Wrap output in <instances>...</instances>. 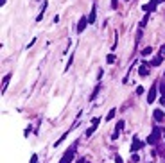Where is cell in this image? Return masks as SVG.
<instances>
[{
    "mask_svg": "<svg viewBox=\"0 0 165 163\" xmlns=\"http://www.w3.org/2000/svg\"><path fill=\"white\" fill-rule=\"evenodd\" d=\"M160 136H162V131H160L158 127H154V129H153V133L147 136V143H151V145L158 143V142H160Z\"/></svg>",
    "mask_w": 165,
    "mask_h": 163,
    "instance_id": "cell-1",
    "label": "cell"
},
{
    "mask_svg": "<svg viewBox=\"0 0 165 163\" xmlns=\"http://www.w3.org/2000/svg\"><path fill=\"white\" fill-rule=\"evenodd\" d=\"M74 156H76V152H74V147H70L67 152H65V156L61 158V161H59V163H72Z\"/></svg>",
    "mask_w": 165,
    "mask_h": 163,
    "instance_id": "cell-2",
    "label": "cell"
},
{
    "mask_svg": "<svg viewBox=\"0 0 165 163\" xmlns=\"http://www.w3.org/2000/svg\"><path fill=\"white\" fill-rule=\"evenodd\" d=\"M156 90H158V86L153 84L151 90H149V93H147V102H149V104H153V102L156 101Z\"/></svg>",
    "mask_w": 165,
    "mask_h": 163,
    "instance_id": "cell-3",
    "label": "cell"
},
{
    "mask_svg": "<svg viewBox=\"0 0 165 163\" xmlns=\"http://www.w3.org/2000/svg\"><path fill=\"white\" fill-rule=\"evenodd\" d=\"M88 23H90V22L86 20V16H82V18L79 20V23H77V32H79V34H81V32L86 29V25H88Z\"/></svg>",
    "mask_w": 165,
    "mask_h": 163,
    "instance_id": "cell-4",
    "label": "cell"
},
{
    "mask_svg": "<svg viewBox=\"0 0 165 163\" xmlns=\"http://www.w3.org/2000/svg\"><path fill=\"white\" fill-rule=\"evenodd\" d=\"M153 117H154V120H158V122H162V120L165 118V113H163L162 109H156V111L153 113Z\"/></svg>",
    "mask_w": 165,
    "mask_h": 163,
    "instance_id": "cell-5",
    "label": "cell"
},
{
    "mask_svg": "<svg viewBox=\"0 0 165 163\" xmlns=\"http://www.w3.org/2000/svg\"><path fill=\"white\" fill-rule=\"evenodd\" d=\"M142 145H144V143H142V142H140L138 138L135 136V138H133V145H131V151H138L140 147H142Z\"/></svg>",
    "mask_w": 165,
    "mask_h": 163,
    "instance_id": "cell-6",
    "label": "cell"
},
{
    "mask_svg": "<svg viewBox=\"0 0 165 163\" xmlns=\"http://www.w3.org/2000/svg\"><path fill=\"white\" fill-rule=\"evenodd\" d=\"M138 74H140V75H142V77H145L147 74H149V70H147V65H145V63L142 65V67H140V70H138Z\"/></svg>",
    "mask_w": 165,
    "mask_h": 163,
    "instance_id": "cell-7",
    "label": "cell"
},
{
    "mask_svg": "<svg viewBox=\"0 0 165 163\" xmlns=\"http://www.w3.org/2000/svg\"><path fill=\"white\" fill-rule=\"evenodd\" d=\"M156 4H158V0H151V2H149V5H145V7H147V13L154 11V9H156Z\"/></svg>",
    "mask_w": 165,
    "mask_h": 163,
    "instance_id": "cell-8",
    "label": "cell"
},
{
    "mask_svg": "<svg viewBox=\"0 0 165 163\" xmlns=\"http://www.w3.org/2000/svg\"><path fill=\"white\" fill-rule=\"evenodd\" d=\"M162 61H163V56L160 54V56H156V58H154V59L151 61V65H153V67H158V65H160Z\"/></svg>",
    "mask_w": 165,
    "mask_h": 163,
    "instance_id": "cell-9",
    "label": "cell"
},
{
    "mask_svg": "<svg viewBox=\"0 0 165 163\" xmlns=\"http://www.w3.org/2000/svg\"><path fill=\"white\" fill-rule=\"evenodd\" d=\"M9 81H11V75H9V74H7V75L4 77V81H2V90H4V92H5V88H7V84H9Z\"/></svg>",
    "mask_w": 165,
    "mask_h": 163,
    "instance_id": "cell-10",
    "label": "cell"
},
{
    "mask_svg": "<svg viewBox=\"0 0 165 163\" xmlns=\"http://www.w3.org/2000/svg\"><path fill=\"white\" fill-rule=\"evenodd\" d=\"M95 11H97V9H95V5H93V7H92V13H90V18H88L90 23H93V22H95V14H97Z\"/></svg>",
    "mask_w": 165,
    "mask_h": 163,
    "instance_id": "cell-11",
    "label": "cell"
},
{
    "mask_svg": "<svg viewBox=\"0 0 165 163\" xmlns=\"http://www.w3.org/2000/svg\"><path fill=\"white\" fill-rule=\"evenodd\" d=\"M99 90H101V84H97V86H95V90L92 92V97H90V101H95V97H97V93H99Z\"/></svg>",
    "mask_w": 165,
    "mask_h": 163,
    "instance_id": "cell-12",
    "label": "cell"
},
{
    "mask_svg": "<svg viewBox=\"0 0 165 163\" xmlns=\"http://www.w3.org/2000/svg\"><path fill=\"white\" fill-rule=\"evenodd\" d=\"M115 113H117V109H110V113H108V115H106V120H113V117H115Z\"/></svg>",
    "mask_w": 165,
    "mask_h": 163,
    "instance_id": "cell-13",
    "label": "cell"
},
{
    "mask_svg": "<svg viewBox=\"0 0 165 163\" xmlns=\"http://www.w3.org/2000/svg\"><path fill=\"white\" fill-rule=\"evenodd\" d=\"M106 63H115V54H108V56H106Z\"/></svg>",
    "mask_w": 165,
    "mask_h": 163,
    "instance_id": "cell-14",
    "label": "cell"
},
{
    "mask_svg": "<svg viewBox=\"0 0 165 163\" xmlns=\"http://www.w3.org/2000/svg\"><path fill=\"white\" fill-rule=\"evenodd\" d=\"M151 52H153V47H145L144 50H142V54H144V56H149Z\"/></svg>",
    "mask_w": 165,
    "mask_h": 163,
    "instance_id": "cell-15",
    "label": "cell"
},
{
    "mask_svg": "<svg viewBox=\"0 0 165 163\" xmlns=\"http://www.w3.org/2000/svg\"><path fill=\"white\" fill-rule=\"evenodd\" d=\"M95 127H97V126H92V127H90L88 131H86V136H92V134H93V131H95Z\"/></svg>",
    "mask_w": 165,
    "mask_h": 163,
    "instance_id": "cell-16",
    "label": "cell"
},
{
    "mask_svg": "<svg viewBox=\"0 0 165 163\" xmlns=\"http://www.w3.org/2000/svg\"><path fill=\"white\" fill-rule=\"evenodd\" d=\"M160 92H162V101H165V84L160 86Z\"/></svg>",
    "mask_w": 165,
    "mask_h": 163,
    "instance_id": "cell-17",
    "label": "cell"
},
{
    "mask_svg": "<svg viewBox=\"0 0 165 163\" xmlns=\"http://www.w3.org/2000/svg\"><path fill=\"white\" fill-rule=\"evenodd\" d=\"M122 129H124V122L120 120L119 124H117V129H115V131H122Z\"/></svg>",
    "mask_w": 165,
    "mask_h": 163,
    "instance_id": "cell-18",
    "label": "cell"
},
{
    "mask_svg": "<svg viewBox=\"0 0 165 163\" xmlns=\"http://www.w3.org/2000/svg\"><path fill=\"white\" fill-rule=\"evenodd\" d=\"M31 163H38V156H36V154H32V158H31Z\"/></svg>",
    "mask_w": 165,
    "mask_h": 163,
    "instance_id": "cell-19",
    "label": "cell"
},
{
    "mask_svg": "<svg viewBox=\"0 0 165 163\" xmlns=\"http://www.w3.org/2000/svg\"><path fill=\"white\" fill-rule=\"evenodd\" d=\"M136 93H138V95H142V93H144V88H142V86H138V88H136Z\"/></svg>",
    "mask_w": 165,
    "mask_h": 163,
    "instance_id": "cell-20",
    "label": "cell"
},
{
    "mask_svg": "<svg viewBox=\"0 0 165 163\" xmlns=\"http://www.w3.org/2000/svg\"><path fill=\"white\" fill-rule=\"evenodd\" d=\"M117 5H119V0H111V7H113V9H115Z\"/></svg>",
    "mask_w": 165,
    "mask_h": 163,
    "instance_id": "cell-21",
    "label": "cell"
},
{
    "mask_svg": "<svg viewBox=\"0 0 165 163\" xmlns=\"http://www.w3.org/2000/svg\"><path fill=\"white\" fill-rule=\"evenodd\" d=\"M99 122H101V118H97V117H95V118L92 120V124H93V126H97V124H99Z\"/></svg>",
    "mask_w": 165,
    "mask_h": 163,
    "instance_id": "cell-22",
    "label": "cell"
},
{
    "mask_svg": "<svg viewBox=\"0 0 165 163\" xmlns=\"http://www.w3.org/2000/svg\"><path fill=\"white\" fill-rule=\"evenodd\" d=\"M115 161H117V163H122V160H120L119 156H117V158H115Z\"/></svg>",
    "mask_w": 165,
    "mask_h": 163,
    "instance_id": "cell-23",
    "label": "cell"
},
{
    "mask_svg": "<svg viewBox=\"0 0 165 163\" xmlns=\"http://www.w3.org/2000/svg\"><path fill=\"white\" fill-rule=\"evenodd\" d=\"M76 163H85V160H77V161H76Z\"/></svg>",
    "mask_w": 165,
    "mask_h": 163,
    "instance_id": "cell-24",
    "label": "cell"
}]
</instances>
